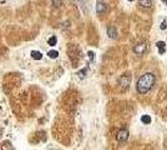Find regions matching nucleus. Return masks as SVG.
Returning <instances> with one entry per match:
<instances>
[{"label":"nucleus","instance_id":"obj_14","mask_svg":"<svg viewBox=\"0 0 167 150\" xmlns=\"http://www.w3.org/2000/svg\"><path fill=\"white\" fill-rule=\"evenodd\" d=\"M87 55H89L90 61H94V60H95V53H94V52H89Z\"/></svg>","mask_w":167,"mask_h":150},{"label":"nucleus","instance_id":"obj_6","mask_svg":"<svg viewBox=\"0 0 167 150\" xmlns=\"http://www.w3.org/2000/svg\"><path fill=\"white\" fill-rule=\"evenodd\" d=\"M107 35H108L110 39H116V38H117V30H116V28H114V27L108 28L107 29Z\"/></svg>","mask_w":167,"mask_h":150},{"label":"nucleus","instance_id":"obj_8","mask_svg":"<svg viewBox=\"0 0 167 150\" xmlns=\"http://www.w3.org/2000/svg\"><path fill=\"white\" fill-rule=\"evenodd\" d=\"M138 5L144 8H151L152 6V0H138Z\"/></svg>","mask_w":167,"mask_h":150},{"label":"nucleus","instance_id":"obj_5","mask_svg":"<svg viewBox=\"0 0 167 150\" xmlns=\"http://www.w3.org/2000/svg\"><path fill=\"white\" fill-rule=\"evenodd\" d=\"M96 11H97V14L106 13V4L104 2H99L97 5H96Z\"/></svg>","mask_w":167,"mask_h":150},{"label":"nucleus","instance_id":"obj_16","mask_svg":"<svg viewBox=\"0 0 167 150\" xmlns=\"http://www.w3.org/2000/svg\"><path fill=\"white\" fill-rule=\"evenodd\" d=\"M160 28H161V30H165V29L167 28V20H163V21L161 23V25H160Z\"/></svg>","mask_w":167,"mask_h":150},{"label":"nucleus","instance_id":"obj_15","mask_svg":"<svg viewBox=\"0 0 167 150\" xmlns=\"http://www.w3.org/2000/svg\"><path fill=\"white\" fill-rule=\"evenodd\" d=\"M86 73H87V70H86V69H85V70H81V71H79V77H80L81 79H82V78H85V77H86V75H85Z\"/></svg>","mask_w":167,"mask_h":150},{"label":"nucleus","instance_id":"obj_1","mask_svg":"<svg viewBox=\"0 0 167 150\" xmlns=\"http://www.w3.org/2000/svg\"><path fill=\"white\" fill-rule=\"evenodd\" d=\"M155 84V75L152 73H146L137 80L136 89L140 94H146L152 89Z\"/></svg>","mask_w":167,"mask_h":150},{"label":"nucleus","instance_id":"obj_2","mask_svg":"<svg viewBox=\"0 0 167 150\" xmlns=\"http://www.w3.org/2000/svg\"><path fill=\"white\" fill-rule=\"evenodd\" d=\"M116 139H117V141H120V143H123V141H126L129 139V131L126 129H121L117 135H116Z\"/></svg>","mask_w":167,"mask_h":150},{"label":"nucleus","instance_id":"obj_12","mask_svg":"<svg viewBox=\"0 0 167 150\" xmlns=\"http://www.w3.org/2000/svg\"><path fill=\"white\" fill-rule=\"evenodd\" d=\"M56 43H57V38H56V36H51V38L47 40V44H49L50 46H55Z\"/></svg>","mask_w":167,"mask_h":150},{"label":"nucleus","instance_id":"obj_11","mask_svg":"<svg viewBox=\"0 0 167 150\" xmlns=\"http://www.w3.org/2000/svg\"><path fill=\"white\" fill-rule=\"evenodd\" d=\"M141 121H142L144 124H146V125L151 124V116H150V115H144L142 118H141Z\"/></svg>","mask_w":167,"mask_h":150},{"label":"nucleus","instance_id":"obj_7","mask_svg":"<svg viewBox=\"0 0 167 150\" xmlns=\"http://www.w3.org/2000/svg\"><path fill=\"white\" fill-rule=\"evenodd\" d=\"M156 46L158 48V53H160L161 55L166 52V44H165V41H157V43H156Z\"/></svg>","mask_w":167,"mask_h":150},{"label":"nucleus","instance_id":"obj_3","mask_svg":"<svg viewBox=\"0 0 167 150\" xmlns=\"http://www.w3.org/2000/svg\"><path fill=\"white\" fill-rule=\"evenodd\" d=\"M146 44L145 43H140V44H137L135 48H133V53L135 54H137V55H141V54H144L145 52H146Z\"/></svg>","mask_w":167,"mask_h":150},{"label":"nucleus","instance_id":"obj_9","mask_svg":"<svg viewBox=\"0 0 167 150\" xmlns=\"http://www.w3.org/2000/svg\"><path fill=\"white\" fill-rule=\"evenodd\" d=\"M31 58L34 60H41V58H43V54H41L40 52H36V50H34V52H31Z\"/></svg>","mask_w":167,"mask_h":150},{"label":"nucleus","instance_id":"obj_13","mask_svg":"<svg viewBox=\"0 0 167 150\" xmlns=\"http://www.w3.org/2000/svg\"><path fill=\"white\" fill-rule=\"evenodd\" d=\"M53 5L55 8H60L62 5V2H61V0H53Z\"/></svg>","mask_w":167,"mask_h":150},{"label":"nucleus","instance_id":"obj_18","mask_svg":"<svg viewBox=\"0 0 167 150\" xmlns=\"http://www.w3.org/2000/svg\"><path fill=\"white\" fill-rule=\"evenodd\" d=\"M129 2H133V0H129Z\"/></svg>","mask_w":167,"mask_h":150},{"label":"nucleus","instance_id":"obj_4","mask_svg":"<svg viewBox=\"0 0 167 150\" xmlns=\"http://www.w3.org/2000/svg\"><path fill=\"white\" fill-rule=\"evenodd\" d=\"M119 85H120L121 88H123V89H126V88L130 85V77H129V75H123V77L120 78Z\"/></svg>","mask_w":167,"mask_h":150},{"label":"nucleus","instance_id":"obj_17","mask_svg":"<svg viewBox=\"0 0 167 150\" xmlns=\"http://www.w3.org/2000/svg\"><path fill=\"white\" fill-rule=\"evenodd\" d=\"M162 2H163V3H166V2H167V0H162Z\"/></svg>","mask_w":167,"mask_h":150},{"label":"nucleus","instance_id":"obj_10","mask_svg":"<svg viewBox=\"0 0 167 150\" xmlns=\"http://www.w3.org/2000/svg\"><path fill=\"white\" fill-rule=\"evenodd\" d=\"M47 56L50 58V59H56V58L59 56V53H57L56 50H50V52L47 53Z\"/></svg>","mask_w":167,"mask_h":150},{"label":"nucleus","instance_id":"obj_19","mask_svg":"<svg viewBox=\"0 0 167 150\" xmlns=\"http://www.w3.org/2000/svg\"><path fill=\"white\" fill-rule=\"evenodd\" d=\"M166 5H167V2H166Z\"/></svg>","mask_w":167,"mask_h":150}]
</instances>
